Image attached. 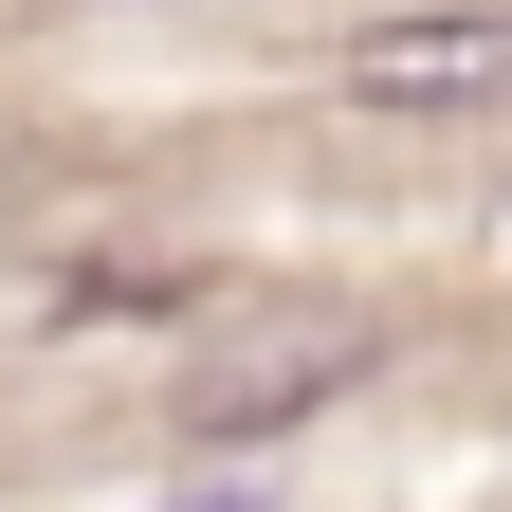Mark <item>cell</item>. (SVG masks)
Instances as JSON below:
<instances>
[{"mask_svg": "<svg viewBox=\"0 0 512 512\" xmlns=\"http://www.w3.org/2000/svg\"><path fill=\"white\" fill-rule=\"evenodd\" d=\"M366 366H384V330H366V311H220V330L183 348V439L256 458V439L330 421V403H348Z\"/></svg>", "mask_w": 512, "mask_h": 512, "instance_id": "cell-1", "label": "cell"}, {"mask_svg": "<svg viewBox=\"0 0 512 512\" xmlns=\"http://www.w3.org/2000/svg\"><path fill=\"white\" fill-rule=\"evenodd\" d=\"M348 110H512V0H421L348 37Z\"/></svg>", "mask_w": 512, "mask_h": 512, "instance_id": "cell-2", "label": "cell"}, {"mask_svg": "<svg viewBox=\"0 0 512 512\" xmlns=\"http://www.w3.org/2000/svg\"><path fill=\"white\" fill-rule=\"evenodd\" d=\"M110 311H183V275H147V256H92V275L37 293V330H110Z\"/></svg>", "mask_w": 512, "mask_h": 512, "instance_id": "cell-3", "label": "cell"}, {"mask_svg": "<svg viewBox=\"0 0 512 512\" xmlns=\"http://www.w3.org/2000/svg\"><path fill=\"white\" fill-rule=\"evenodd\" d=\"M202 512H238V494H202Z\"/></svg>", "mask_w": 512, "mask_h": 512, "instance_id": "cell-4", "label": "cell"}]
</instances>
